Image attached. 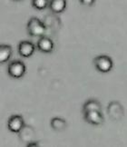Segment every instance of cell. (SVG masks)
<instances>
[{"mask_svg": "<svg viewBox=\"0 0 127 147\" xmlns=\"http://www.w3.org/2000/svg\"><path fill=\"white\" fill-rule=\"evenodd\" d=\"M27 33L30 36H43L44 34L47 31V27L43 22L37 18H31L27 23Z\"/></svg>", "mask_w": 127, "mask_h": 147, "instance_id": "cell-1", "label": "cell"}, {"mask_svg": "<svg viewBox=\"0 0 127 147\" xmlns=\"http://www.w3.org/2000/svg\"><path fill=\"white\" fill-rule=\"evenodd\" d=\"M94 65L95 68L102 73H108L110 72L113 66V60L108 55H98L94 60Z\"/></svg>", "mask_w": 127, "mask_h": 147, "instance_id": "cell-2", "label": "cell"}, {"mask_svg": "<svg viewBox=\"0 0 127 147\" xmlns=\"http://www.w3.org/2000/svg\"><path fill=\"white\" fill-rule=\"evenodd\" d=\"M8 75L16 79H18L24 76L26 74V65L20 60L12 61L7 67Z\"/></svg>", "mask_w": 127, "mask_h": 147, "instance_id": "cell-3", "label": "cell"}, {"mask_svg": "<svg viewBox=\"0 0 127 147\" xmlns=\"http://www.w3.org/2000/svg\"><path fill=\"white\" fill-rule=\"evenodd\" d=\"M107 113L113 120L118 121L124 116L123 105L119 102H112L107 108Z\"/></svg>", "mask_w": 127, "mask_h": 147, "instance_id": "cell-4", "label": "cell"}, {"mask_svg": "<svg viewBox=\"0 0 127 147\" xmlns=\"http://www.w3.org/2000/svg\"><path fill=\"white\" fill-rule=\"evenodd\" d=\"M24 125H25L24 118L21 115H12L7 122L8 130L13 133H19L24 128Z\"/></svg>", "mask_w": 127, "mask_h": 147, "instance_id": "cell-5", "label": "cell"}, {"mask_svg": "<svg viewBox=\"0 0 127 147\" xmlns=\"http://www.w3.org/2000/svg\"><path fill=\"white\" fill-rule=\"evenodd\" d=\"M84 119L85 122L94 124V125H99L105 121V118H103L101 111H89L84 113Z\"/></svg>", "mask_w": 127, "mask_h": 147, "instance_id": "cell-6", "label": "cell"}, {"mask_svg": "<svg viewBox=\"0 0 127 147\" xmlns=\"http://www.w3.org/2000/svg\"><path fill=\"white\" fill-rule=\"evenodd\" d=\"M36 47L30 41H22L18 45V53L23 57H30L34 54Z\"/></svg>", "mask_w": 127, "mask_h": 147, "instance_id": "cell-7", "label": "cell"}, {"mask_svg": "<svg viewBox=\"0 0 127 147\" xmlns=\"http://www.w3.org/2000/svg\"><path fill=\"white\" fill-rule=\"evenodd\" d=\"M54 42L51 40L49 37L47 36H41L40 39L37 41L36 47L39 51H41L43 53H51L54 50Z\"/></svg>", "mask_w": 127, "mask_h": 147, "instance_id": "cell-8", "label": "cell"}, {"mask_svg": "<svg viewBox=\"0 0 127 147\" xmlns=\"http://www.w3.org/2000/svg\"><path fill=\"white\" fill-rule=\"evenodd\" d=\"M66 4V0H51L49 3V8L53 13L60 14L65 11Z\"/></svg>", "mask_w": 127, "mask_h": 147, "instance_id": "cell-9", "label": "cell"}, {"mask_svg": "<svg viewBox=\"0 0 127 147\" xmlns=\"http://www.w3.org/2000/svg\"><path fill=\"white\" fill-rule=\"evenodd\" d=\"M13 53L12 47L8 45H1L0 46V63L4 64L7 62Z\"/></svg>", "mask_w": 127, "mask_h": 147, "instance_id": "cell-10", "label": "cell"}, {"mask_svg": "<svg viewBox=\"0 0 127 147\" xmlns=\"http://www.w3.org/2000/svg\"><path fill=\"white\" fill-rule=\"evenodd\" d=\"M89 111H101V104L97 100H88L83 106V113Z\"/></svg>", "mask_w": 127, "mask_h": 147, "instance_id": "cell-11", "label": "cell"}, {"mask_svg": "<svg viewBox=\"0 0 127 147\" xmlns=\"http://www.w3.org/2000/svg\"><path fill=\"white\" fill-rule=\"evenodd\" d=\"M51 127L53 128L55 131H63L67 126V123L65 119H62L60 117H54L51 120Z\"/></svg>", "mask_w": 127, "mask_h": 147, "instance_id": "cell-12", "label": "cell"}, {"mask_svg": "<svg viewBox=\"0 0 127 147\" xmlns=\"http://www.w3.org/2000/svg\"><path fill=\"white\" fill-rule=\"evenodd\" d=\"M49 0H32V5L37 10H44L49 7Z\"/></svg>", "mask_w": 127, "mask_h": 147, "instance_id": "cell-13", "label": "cell"}, {"mask_svg": "<svg viewBox=\"0 0 127 147\" xmlns=\"http://www.w3.org/2000/svg\"><path fill=\"white\" fill-rule=\"evenodd\" d=\"M80 2L82 5H87V7H91V5H94V3L95 2V0H80Z\"/></svg>", "mask_w": 127, "mask_h": 147, "instance_id": "cell-14", "label": "cell"}, {"mask_svg": "<svg viewBox=\"0 0 127 147\" xmlns=\"http://www.w3.org/2000/svg\"><path fill=\"white\" fill-rule=\"evenodd\" d=\"M26 146H28V147H30V146H38V144L37 143H33V144H28Z\"/></svg>", "mask_w": 127, "mask_h": 147, "instance_id": "cell-15", "label": "cell"}, {"mask_svg": "<svg viewBox=\"0 0 127 147\" xmlns=\"http://www.w3.org/2000/svg\"><path fill=\"white\" fill-rule=\"evenodd\" d=\"M16 1H20V0H16Z\"/></svg>", "mask_w": 127, "mask_h": 147, "instance_id": "cell-16", "label": "cell"}]
</instances>
